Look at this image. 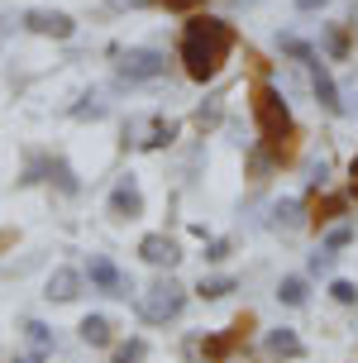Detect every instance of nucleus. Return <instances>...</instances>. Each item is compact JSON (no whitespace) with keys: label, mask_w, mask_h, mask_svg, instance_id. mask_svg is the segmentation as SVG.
Returning <instances> with one entry per match:
<instances>
[{"label":"nucleus","mask_w":358,"mask_h":363,"mask_svg":"<svg viewBox=\"0 0 358 363\" xmlns=\"http://www.w3.org/2000/svg\"><path fill=\"white\" fill-rule=\"evenodd\" d=\"M48 172H53V182L62 186V191H67V196L77 191V177H72V167L62 163V158H53V163H48Z\"/></svg>","instance_id":"4be33fe9"},{"label":"nucleus","mask_w":358,"mask_h":363,"mask_svg":"<svg viewBox=\"0 0 358 363\" xmlns=\"http://www.w3.org/2000/svg\"><path fill=\"white\" fill-rule=\"evenodd\" d=\"M225 258H230V239H215L206 249V263H225Z\"/></svg>","instance_id":"a878e982"},{"label":"nucleus","mask_w":358,"mask_h":363,"mask_svg":"<svg viewBox=\"0 0 358 363\" xmlns=\"http://www.w3.org/2000/svg\"><path fill=\"white\" fill-rule=\"evenodd\" d=\"M311 91H315V101H320L330 115H344V101H340V82L330 77V67H325V57L320 62H311Z\"/></svg>","instance_id":"6e6552de"},{"label":"nucleus","mask_w":358,"mask_h":363,"mask_svg":"<svg viewBox=\"0 0 358 363\" xmlns=\"http://www.w3.org/2000/svg\"><path fill=\"white\" fill-rule=\"evenodd\" d=\"M139 320L143 325H167V320H177L181 306H186V287L181 282H172V277H158L153 287L139 291Z\"/></svg>","instance_id":"7ed1b4c3"},{"label":"nucleus","mask_w":358,"mask_h":363,"mask_svg":"<svg viewBox=\"0 0 358 363\" xmlns=\"http://www.w3.org/2000/svg\"><path fill=\"white\" fill-rule=\"evenodd\" d=\"M277 48H282V53H291L296 62H306V67H311V62H320V53H315L306 38H296V34H277Z\"/></svg>","instance_id":"2eb2a0df"},{"label":"nucleus","mask_w":358,"mask_h":363,"mask_svg":"<svg viewBox=\"0 0 358 363\" xmlns=\"http://www.w3.org/2000/svg\"><path fill=\"white\" fill-rule=\"evenodd\" d=\"M349 244H354V230H349V225H335V230L325 235V249H335V254H340V249H349Z\"/></svg>","instance_id":"5701e85b"},{"label":"nucleus","mask_w":358,"mask_h":363,"mask_svg":"<svg viewBox=\"0 0 358 363\" xmlns=\"http://www.w3.org/2000/svg\"><path fill=\"white\" fill-rule=\"evenodd\" d=\"M335 258H340V254L320 244V254H311V272H330V268H335Z\"/></svg>","instance_id":"b1692460"},{"label":"nucleus","mask_w":358,"mask_h":363,"mask_svg":"<svg viewBox=\"0 0 358 363\" xmlns=\"http://www.w3.org/2000/svg\"><path fill=\"white\" fill-rule=\"evenodd\" d=\"M24 24H29L34 34H43V38H72L77 34V19L62 15V10H29Z\"/></svg>","instance_id":"0eeeda50"},{"label":"nucleus","mask_w":358,"mask_h":363,"mask_svg":"<svg viewBox=\"0 0 358 363\" xmlns=\"http://www.w3.org/2000/svg\"><path fill=\"white\" fill-rule=\"evenodd\" d=\"M24 340H29V349H38V354H53V330L43 325V320H29V325H24Z\"/></svg>","instance_id":"6ab92c4d"},{"label":"nucleus","mask_w":358,"mask_h":363,"mask_svg":"<svg viewBox=\"0 0 358 363\" xmlns=\"http://www.w3.org/2000/svg\"><path fill=\"white\" fill-rule=\"evenodd\" d=\"M181 67L191 82H215L234 53V29L215 15H191L181 24Z\"/></svg>","instance_id":"f257e3e1"},{"label":"nucleus","mask_w":358,"mask_h":363,"mask_svg":"<svg viewBox=\"0 0 358 363\" xmlns=\"http://www.w3.org/2000/svg\"><path fill=\"white\" fill-rule=\"evenodd\" d=\"M110 216L115 220H139L143 216V191H139L134 177H125L115 191H110Z\"/></svg>","instance_id":"1a4fd4ad"},{"label":"nucleus","mask_w":358,"mask_h":363,"mask_svg":"<svg viewBox=\"0 0 358 363\" xmlns=\"http://www.w3.org/2000/svg\"><path fill=\"white\" fill-rule=\"evenodd\" d=\"M215 120H220V106H201V110H196V125H201V129L215 125Z\"/></svg>","instance_id":"bb28decb"},{"label":"nucleus","mask_w":358,"mask_h":363,"mask_svg":"<svg viewBox=\"0 0 358 363\" xmlns=\"http://www.w3.org/2000/svg\"><path fill=\"white\" fill-rule=\"evenodd\" d=\"M77 335H82L91 349H110V345H115V325H110V315H86V320L77 325Z\"/></svg>","instance_id":"ddd939ff"},{"label":"nucleus","mask_w":358,"mask_h":363,"mask_svg":"<svg viewBox=\"0 0 358 363\" xmlns=\"http://www.w3.org/2000/svg\"><path fill=\"white\" fill-rule=\"evenodd\" d=\"M148 359V340H125V345H115V354H110V363H143Z\"/></svg>","instance_id":"dca6fc26"},{"label":"nucleus","mask_w":358,"mask_h":363,"mask_svg":"<svg viewBox=\"0 0 358 363\" xmlns=\"http://www.w3.org/2000/svg\"><path fill=\"white\" fill-rule=\"evenodd\" d=\"M115 72H120V82H158L167 72V57L158 48H129V53H120Z\"/></svg>","instance_id":"20e7f679"},{"label":"nucleus","mask_w":358,"mask_h":363,"mask_svg":"<svg viewBox=\"0 0 358 363\" xmlns=\"http://www.w3.org/2000/svg\"><path fill=\"white\" fill-rule=\"evenodd\" d=\"M320 5H330V0H296V10H320Z\"/></svg>","instance_id":"c756f323"},{"label":"nucleus","mask_w":358,"mask_h":363,"mask_svg":"<svg viewBox=\"0 0 358 363\" xmlns=\"http://www.w3.org/2000/svg\"><path fill=\"white\" fill-rule=\"evenodd\" d=\"M349 172H354V177H358V158H354V167H349Z\"/></svg>","instance_id":"473e14b6"},{"label":"nucleus","mask_w":358,"mask_h":363,"mask_svg":"<svg viewBox=\"0 0 358 363\" xmlns=\"http://www.w3.org/2000/svg\"><path fill=\"white\" fill-rule=\"evenodd\" d=\"M43 359H48V354H38V349H29V354H19L15 363H43Z\"/></svg>","instance_id":"c85d7f7f"},{"label":"nucleus","mask_w":358,"mask_h":363,"mask_svg":"<svg viewBox=\"0 0 358 363\" xmlns=\"http://www.w3.org/2000/svg\"><path fill=\"white\" fill-rule=\"evenodd\" d=\"M320 48H325L330 62H344L349 48H354V29H349V24H325L320 29Z\"/></svg>","instance_id":"f8f14e48"},{"label":"nucleus","mask_w":358,"mask_h":363,"mask_svg":"<svg viewBox=\"0 0 358 363\" xmlns=\"http://www.w3.org/2000/svg\"><path fill=\"white\" fill-rule=\"evenodd\" d=\"M330 296H335L340 306H358V282H349V277H335V282H330Z\"/></svg>","instance_id":"aec40b11"},{"label":"nucleus","mask_w":358,"mask_h":363,"mask_svg":"<svg viewBox=\"0 0 358 363\" xmlns=\"http://www.w3.org/2000/svg\"><path fill=\"white\" fill-rule=\"evenodd\" d=\"M15 244V230H0V249H10Z\"/></svg>","instance_id":"7c9ffc66"},{"label":"nucleus","mask_w":358,"mask_h":363,"mask_svg":"<svg viewBox=\"0 0 358 363\" xmlns=\"http://www.w3.org/2000/svg\"><path fill=\"white\" fill-rule=\"evenodd\" d=\"M335 216H344V196H325L320 206H315V216H311V225H330Z\"/></svg>","instance_id":"412c9836"},{"label":"nucleus","mask_w":358,"mask_h":363,"mask_svg":"<svg viewBox=\"0 0 358 363\" xmlns=\"http://www.w3.org/2000/svg\"><path fill=\"white\" fill-rule=\"evenodd\" d=\"M82 282H86V272H77V268H67V263H62V268H53V277H48V291H43V296H48V301H77V296H82Z\"/></svg>","instance_id":"9d476101"},{"label":"nucleus","mask_w":358,"mask_h":363,"mask_svg":"<svg viewBox=\"0 0 358 363\" xmlns=\"http://www.w3.org/2000/svg\"><path fill=\"white\" fill-rule=\"evenodd\" d=\"M139 258L148 263V268H177V258H181V249H177V239L172 235H143L139 239Z\"/></svg>","instance_id":"423d86ee"},{"label":"nucleus","mask_w":358,"mask_h":363,"mask_svg":"<svg viewBox=\"0 0 358 363\" xmlns=\"http://www.w3.org/2000/svg\"><path fill=\"white\" fill-rule=\"evenodd\" d=\"M86 282H91L96 291H106V296H129V291H134V287H129V277L115 268L106 254H91V263H86Z\"/></svg>","instance_id":"39448f33"},{"label":"nucleus","mask_w":358,"mask_h":363,"mask_svg":"<svg viewBox=\"0 0 358 363\" xmlns=\"http://www.w3.org/2000/svg\"><path fill=\"white\" fill-rule=\"evenodd\" d=\"M253 120H258V134H263V148H268L272 163H282L291 153V139H296V125H291V110L272 86H253Z\"/></svg>","instance_id":"f03ea898"},{"label":"nucleus","mask_w":358,"mask_h":363,"mask_svg":"<svg viewBox=\"0 0 358 363\" xmlns=\"http://www.w3.org/2000/svg\"><path fill=\"white\" fill-rule=\"evenodd\" d=\"M277 301H282V306H306V301H311V282H306V277H282V282H277Z\"/></svg>","instance_id":"4468645a"},{"label":"nucleus","mask_w":358,"mask_h":363,"mask_svg":"<svg viewBox=\"0 0 358 363\" xmlns=\"http://www.w3.org/2000/svg\"><path fill=\"white\" fill-rule=\"evenodd\" d=\"M263 349H268V359H301V354H306L301 335H296V330H286V325L268 330V335H263Z\"/></svg>","instance_id":"9b49d317"},{"label":"nucleus","mask_w":358,"mask_h":363,"mask_svg":"<svg viewBox=\"0 0 358 363\" xmlns=\"http://www.w3.org/2000/svg\"><path fill=\"white\" fill-rule=\"evenodd\" d=\"M349 29H354V38H358V15H354V19H349Z\"/></svg>","instance_id":"2f4dec72"},{"label":"nucleus","mask_w":358,"mask_h":363,"mask_svg":"<svg viewBox=\"0 0 358 363\" xmlns=\"http://www.w3.org/2000/svg\"><path fill=\"white\" fill-rule=\"evenodd\" d=\"M272 216H277V225H282V230H296V225H306V216H301V201H296V196L277 201V211H272Z\"/></svg>","instance_id":"a211bd4d"},{"label":"nucleus","mask_w":358,"mask_h":363,"mask_svg":"<svg viewBox=\"0 0 358 363\" xmlns=\"http://www.w3.org/2000/svg\"><path fill=\"white\" fill-rule=\"evenodd\" d=\"M86 101H91V106H77L72 115H77V120H101V115H106V106H101L96 96H86Z\"/></svg>","instance_id":"393cba45"},{"label":"nucleus","mask_w":358,"mask_h":363,"mask_svg":"<svg viewBox=\"0 0 358 363\" xmlns=\"http://www.w3.org/2000/svg\"><path fill=\"white\" fill-rule=\"evenodd\" d=\"M234 287H239V282H234V277H201L196 296H201V301H220V296H230Z\"/></svg>","instance_id":"f3484780"},{"label":"nucleus","mask_w":358,"mask_h":363,"mask_svg":"<svg viewBox=\"0 0 358 363\" xmlns=\"http://www.w3.org/2000/svg\"><path fill=\"white\" fill-rule=\"evenodd\" d=\"M158 5H162V10H196L201 0H158Z\"/></svg>","instance_id":"cd10ccee"}]
</instances>
